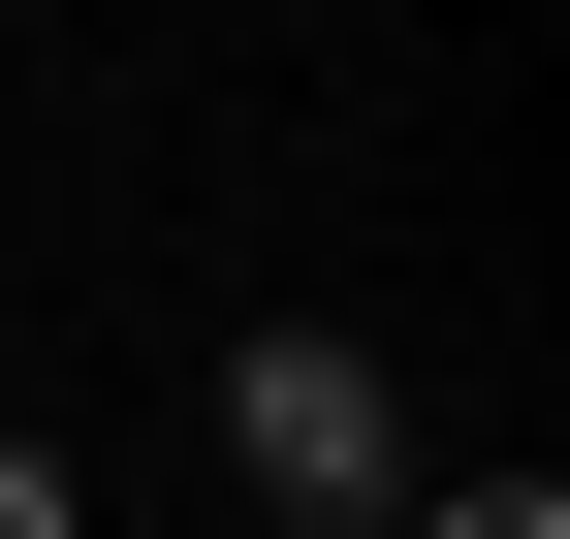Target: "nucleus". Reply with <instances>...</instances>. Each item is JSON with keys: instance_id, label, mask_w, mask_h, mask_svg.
<instances>
[{"instance_id": "nucleus-1", "label": "nucleus", "mask_w": 570, "mask_h": 539, "mask_svg": "<svg viewBox=\"0 0 570 539\" xmlns=\"http://www.w3.org/2000/svg\"><path fill=\"white\" fill-rule=\"evenodd\" d=\"M223 444H254L285 539H381L412 477H444V444H412V350H348V317H254V350H223Z\"/></svg>"}, {"instance_id": "nucleus-2", "label": "nucleus", "mask_w": 570, "mask_h": 539, "mask_svg": "<svg viewBox=\"0 0 570 539\" xmlns=\"http://www.w3.org/2000/svg\"><path fill=\"white\" fill-rule=\"evenodd\" d=\"M381 539H570V477H412Z\"/></svg>"}, {"instance_id": "nucleus-3", "label": "nucleus", "mask_w": 570, "mask_h": 539, "mask_svg": "<svg viewBox=\"0 0 570 539\" xmlns=\"http://www.w3.org/2000/svg\"><path fill=\"white\" fill-rule=\"evenodd\" d=\"M0 539H96V477H63V444H32V413H0Z\"/></svg>"}]
</instances>
